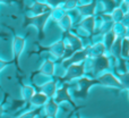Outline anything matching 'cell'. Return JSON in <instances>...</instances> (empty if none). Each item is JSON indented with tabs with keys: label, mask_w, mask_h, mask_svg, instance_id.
I'll list each match as a JSON object with an SVG mask.
<instances>
[{
	"label": "cell",
	"mask_w": 129,
	"mask_h": 118,
	"mask_svg": "<svg viewBox=\"0 0 129 118\" xmlns=\"http://www.w3.org/2000/svg\"><path fill=\"white\" fill-rule=\"evenodd\" d=\"M76 118H80V116H79V115H77V117H76Z\"/></svg>",
	"instance_id": "obj_1"
}]
</instances>
